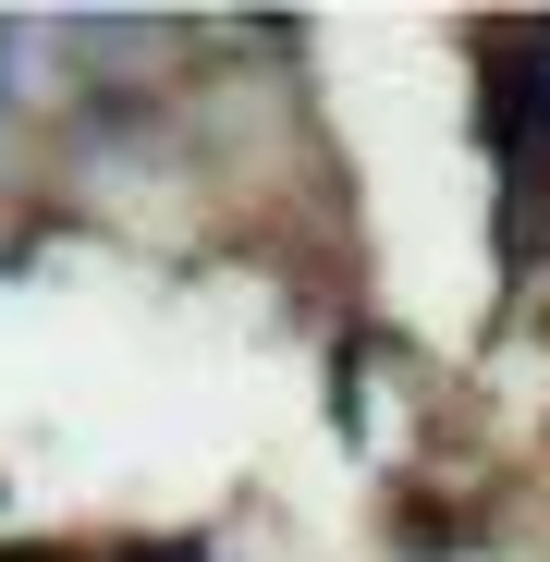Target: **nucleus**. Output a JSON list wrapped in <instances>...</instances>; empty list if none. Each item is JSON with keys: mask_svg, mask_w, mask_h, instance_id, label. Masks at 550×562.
Instances as JSON below:
<instances>
[{"mask_svg": "<svg viewBox=\"0 0 550 562\" xmlns=\"http://www.w3.org/2000/svg\"><path fill=\"white\" fill-rule=\"evenodd\" d=\"M502 123H514L526 147H550V25L514 37V99H502Z\"/></svg>", "mask_w": 550, "mask_h": 562, "instance_id": "obj_1", "label": "nucleus"}]
</instances>
